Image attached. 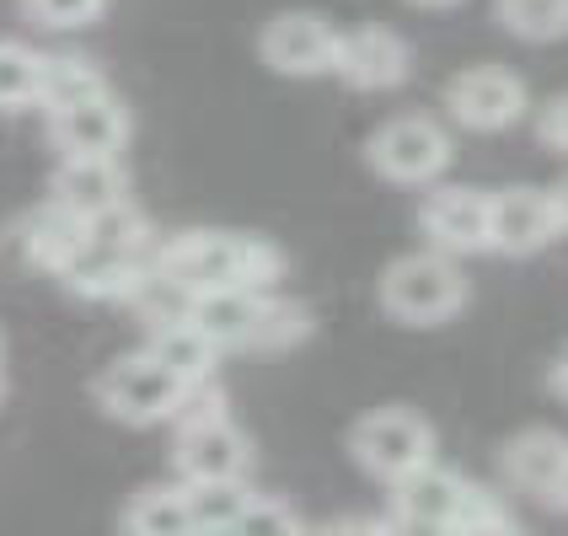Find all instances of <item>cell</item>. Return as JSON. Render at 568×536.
I'll use <instances>...</instances> for the list:
<instances>
[{
    "instance_id": "obj_1",
    "label": "cell",
    "mask_w": 568,
    "mask_h": 536,
    "mask_svg": "<svg viewBox=\"0 0 568 536\" xmlns=\"http://www.w3.org/2000/svg\"><path fill=\"white\" fill-rule=\"evenodd\" d=\"M151 269L172 280L183 295H215V290H274L284 274V253L268 236L242 231H178L156 242Z\"/></svg>"
},
{
    "instance_id": "obj_2",
    "label": "cell",
    "mask_w": 568,
    "mask_h": 536,
    "mask_svg": "<svg viewBox=\"0 0 568 536\" xmlns=\"http://www.w3.org/2000/svg\"><path fill=\"white\" fill-rule=\"evenodd\" d=\"M467 306V274L445 253H403L381 274V312L403 327H440Z\"/></svg>"
},
{
    "instance_id": "obj_3",
    "label": "cell",
    "mask_w": 568,
    "mask_h": 536,
    "mask_svg": "<svg viewBox=\"0 0 568 536\" xmlns=\"http://www.w3.org/2000/svg\"><path fill=\"white\" fill-rule=\"evenodd\" d=\"M392 509L408 515V520H424V526H440L450 536L505 515V505L494 494H483L477 483H467L462 473H450L440 462H429V467H418L413 477L392 483Z\"/></svg>"
},
{
    "instance_id": "obj_4",
    "label": "cell",
    "mask_w": 568,
    "mask_h": 536,
    "mask_svg": "<svg viewBox=\"0 0 568 536\" xmlns=\"http://www.w3.org/2000/svg\"><path fill=\"white\" fill-rule=\"evenodd\" d=\"M183 392H189V386L172 376V371H161L145 348L113 360L92 386L97 408L108 413V418H119V424H134V429H145V424H172Z\"/></svg>"
},
{
    "instance_id": "obj_5",
    "label": "cell",
    "mask_w": 568,
    "mask_h": 536,
    "mask_svg": "<svg viewBox=\"0 0 568 536\" xmlns=\"http://www.w3.org/2000/svg\"><path fill=\"white\" fill-rule=\"evenodd\" d=\"M348 451H354V462L371 477L403 483V477H413L418 467L435 462V429L413 408H376L354 424Z\"/></svg>"
},
{
    "instance_id": "obj_6",
    "label": "cell",
    "mask_w": 568,
    "mask_h": 536,
    "mask_svg": "<svg viewBox=\"0 0 568 536\" xmlns=\"http://www.w3.org/2000/svg\"><path fill=\"white\" fill-rule=\"evenodd\" d=\"M365 161L376 166L386 183L424 189V183H435L445 166H450V134L429 113H397V119H386L371 134Z\"/></svg>"
},
{
    "instance_id": "obj_7",
    "label": "cell",
    "mask_w": 568,
    "mask_h": 536,
    "mask_svg": "<svg viewBox=\"0 0 568 536\" xmlns=\"http://www.w3.org/2000/svg\"><path fill=\"white\" fill-rule=\"evenodd\" d=\"M445 108L450 119L473 134H499V129L520 124L531 97H526V81L505 70V64H473L462 75L445 81Z\"/></svg>"
},
{
    "instance_id": "obj_8",
    "label": "cell",
    "mask_w": 568,
    "mask_h": 536,
    "mask_svg": "<svg viewBox=\"0 0 568 536\" xmlns=\"http://www.w3.org/2000/svg\"><path fill=\"white\" fill-rule=\"evenodd\" d=\"M257 54L268 70L295 75V81H312V75H333L338 60V28L316 11H280L263 38H257Z\"/></svg>"
},
{
    "instance_id": "obj_9",
    "label": "cell",
    "mask_w": 568,
    "mask_h": 536,
    "mask_svg": "<svg viewBox=\"0 0 568 536\" xmlns=\"http://www.w3.org/2000/svg\"><path fill=\"white\" fill-rule=\"evenodd\" d=\"M488 189H467V183H445L418 204V225L429 236V253L445 257H473L488 253Z\"/></svg>"
},
{
    "instance_id": "obj_10",
    "label": "cell",
    "mask_w": 568,
    "mask_h": 536,
    "mask_svg": "<svg viewBox=\"0 0 568 536\" xmlns=\"http://www.w3.org/2000/svg\"><path fill=\"white\" fill-rule=\"evenodd\" d=\"M172 467H178L183 483H247V473H253V441L231 418L189 424V429H178Z\"/></svg>"
},
{
    "instance_id": "obj_11",
    "label": "cell",
    "mask_w": 568,
    "mask_h": 536,
    "mask_svg": "<svg viewBox=\"0 0 568 536\" xmlns=\"http://www.w3.org/2000/svg\"><path fill=\"white\" fill-rule=\"evenodd\" d=\"M413 70L408 43L392 28H354L338 32V60H333V75L354 87V92H392L403 87Z\"/></svg>"
},
{
    "instance_id": "obj_12",
    "label": "cell",
    "mask_w": 568,
    "mask_h": 536,
    "mask_svg": "<svg viewBox=\"0 0 568 536\" xmlns=\"http://www.w3.org/2000/svg\"><path fill=\"white\" fill-rule=\"evenodd\" d=\"M49 199L81 215V221H97L108 210L129 204V172L119 156H60L54 178H49Z\"/></svg>"
},
{
    "instance_id": "obj_13",
    "label": "cell",
    "mask_w": 568,
    "mask_h": 536,
    "mask_svg": "<svg viewBox=\"0 0 568 536\" xmlns=\"http://www.w3.org/2000/svg\"><path fill=\"white\" fill-rule=\"evenodd\" d=\"M558 236V215L552 199L541 189H505L488 199V247L509 257L541 253Z\"/></svg>"
},
{
    "instance_id": "obj_14",
    "label": "cell",
    "mask_w": 568,
    "mask_h": 536,
    "mask_svg": "<svg viewBox=\"0 0 568 536\" xmlns=\"http://www.w3.org/2000/svg\"><path fill=\"white\" fill-rule=\"evenodd\" d=\"M49 140L60 156H119L129 145V108L108 92L81 108L49 113Z\"/></svg>"
},
{
    "instance_id": "obj_15",
    "label": "cell",
    "mask_w": 568,
    "mask_h": 536,
    "mask_svg": "<svg viewBox=\"0 0 568 536\" xmlns=\"http://www.w3.org/2000/svg\"><path fill=\"white\" fill-rule=\"evenodd\" d=\"M145 269H151V253H129V247L87 236V247L64 263L60 284L81 301H129L134 284L145 280Z\"/></svg>"
},
{
    "instance_id": "obj_16",
    "label": "cell",
    "mask_w": 568,
    "mask_h": 536,
    "mask_svg": "<svg viewBox=\"0 0 568 536\" xmlns=\"http://www.w3.org/2000/svg\"><path fill=\"white\" fill-rule=\"evenodd\" d=\"M81 247H87V221L60 210L54 199H43L38 210H28V215L17 221V253H22V263L54 274V280H60L64 263L81 253Z\"/></svg>"
},
{
    "instance_id": "obj_17",
    "label": "cell",
    "mask_w": 568,
    "mask_h": 536,
    "mask_svg": "<svg viewBox=\"0 0 568 536\" xmlns=\"http://www.w3.org/2000/svg\"><path fill=\"white\" fill-rule=\"evenodd\" d=\"M564 473H568V441L552 435V429H526V435H515L505 445V477L520 494L552 499Z\"/></svg>"
},
{
    "instance_id": "obj_18",
    "label": "cell",
    "mask_w": 568,
    "mask_h": 536,
    "mask_svg": "<svg viewBox=\"0 0 568 536\" xmlns=\"http://www.w3.org/2000/svg\"><path fill=\"white\" fill-rule=\"evenodd\" d=\"M263 295L268 290H215V295H193L189 322L221 348H247L257 327V312H263Z\"/></svg>"
},
{
    "instance_id": "obj_19",
    "label": "cell",
    "mask_w": 568,
    "mask_h": 536,
    "mask_svg": "<svg viewBox=\"0 0 568 536\" xmlns=\"http://www.w3.org/2000/svg\"><path fill=\"white\" fill-rule=\"evenodd\" d=\"M108 92H113V87H108V75H102L87 54H43L32 108H43V113H64V108H81V102L108 97Z\"/></svg>"
},
{
    "instance_id": "obj_20",
    "label": "cell",
    "mask_w": 568,
    "mask_h": 536,
    "mask_svg": "<svg viewBox=\"0 0 568 536\" xmlns=\"http://www.w3.org/2000/svg\"><path fill=\"white\" fill-rule=\"evenodd\" d=\"M145 354L156 360L161 371L183 381V386H199V381H215V365H221V348L210 344L193 322H161L145 338Z\"/></svg>"
},
{
    "instance_id": "obj_21",
    "label": "cell",
    "mask_w": 568,
    "mask_h": 536,
    "mask_svg": "<svg viewBox=\"0 0 568 536\" xmlns=\"http://www.w3.org/2000/svg\"><path fill=\"white\" fill-rule=\"evenodd\" d=\"M124 536H199L183 488H140L124 505Z\"/></svg>"
},
{
    "instance_id": "obj_22",
    "label": "cell",
    "mask_w": 568,
    "mask_h": 536,
    "mask_svg": "<svg viewBox=\"0 0 568 536\" xmlns=\"http://www.w3.org/2000/svg\"><path fill=\"white\" fill-rule=\"evenodd\" d=\"M178 488H183V499L193 509L199 536H225L242 520V509L253 505V488L247 483H178Z\"/></svg>"
},
{
    "instance_id": "obj_23",
    "label": "cell",
    "mask_w": 568,
    "mask_h": 536,
    "mask_svg": "<svg viewBox=\"0 0 568 536\" xmlns=\"http://www.w3.org/2000/svg\"><path fill=\"white\" fill-rule=\"evenodd\" d=\"M494 17L526 43H552L568 32V0H494Z\"/></svg>"
},
{
    "instance_id": "obj_24",
    "label": "cell",
    "mask_w": 568,
    "mask_h": 536,
    "mask_svg": "<svg viewBox=\"0 0 568 536\" xmlns=\"http://www.w3.org/2000/svg\"><path fill=\"white\" fill-rule=\"evenodd\" d=\"M312 333V312L301 306V301H284V295H263V312H257V327L247 348H263V354H274V348H295L301 338Z\"/></svg>"
},
{
    "instance_id": "obj_25",
    "label": "cell",
    "mask_w": 568,
    "mask_h": 536,
    "mask_svg": "<svg viewBox=\"0 0 568 536\" xmlns=\"http://www.w3.org/2000/svg\"><path fill=\"white\" fill-rule=\"evenodd\" d=\"M38 64H43L38 49L17 43V38H0V113L32 108V97H38Z\"/></svg>"
},
{
    "instance_id": "obj_26",
    "label": "cell",
    "mask_w": 568,
    "mask_h": 536,
    "mask_svg": "<svg viewBox=\"0 0 568 536\" xmlns=\"http://www.w3.org/2000/svg\"><path fill=\"white\" fill-rule=\"evenodd\" d=\"M22 11H28L38 28H87V22H97L102 11H108V0H22Z\"/></svg>"
},
{
    "instance_id": "obj_27",
    "label": "cell",
    "mask_w": 568,
    "mask_h": 536,
    "mask_svg": "<svg viewBox=\"0 0 568 536\" xmlns=\"http://www.w3.org/2000/svg\"><path fill=\"white\" fill-rule=\"evenodd\" d=\"M295 509L284 505V499H263V494H253V505L242 509V520L231 526L225 536H295Z\"/></svg>"
},
{
    "instance_id": "obj_28",
    "label": "cell",
    "mask_w": 568,
    "mask_h": 536,
    "mask_svg": "<svg viewBox=\"0 0 568 536\" xmlns=\"http://www.w3.org/2000/svg\"><path fill=\"white\" fill-rule=\"evenodd\" d=\"M210 418H231V413H225V392L215 386V381H199V386L183 392V403H178V413H172V424L189 429V424H210Z\"/></svg>"
},
{
    "instance_id": "obj_29",
    "label": "cell",
    "mask_w": 568,
    "mask_h": 536,
    "mask_svg": "<svg viewBox=\"0 0 568 536\" xmlns=\"http://www.w3.org/2000/svg\"><path fill=\"white\" fill-rule=\"evenodd\" d=\"M537 134H541V145H552V151L568 156V92L547 97V108L537 113Z\"/></svg>"
},
{
    "instance_id": "obj_30",
    "label": "cell",
    "mask_w": 568,
    "mask_h": 536,
    "mask_svg": "<svg viewBox=\"0 0 568 536\" xmlns=\"http://www.w3.org/2000/svg\"><path fill=\"white\" fill-rule=\"evenodd\" d=\"M376 536H450L440 532V526H424V520H408V515H386V520H376Z\"/></svg>"
},
{
    "instance_id": "obj_31",
    "label": "cell",
    "mask_w": 568,
    "mask_h": 536,
    "mask_svg": "<svg viewBox=\"0 0 568 536\" xmlns=\"http://www.w3.org/2000/svg\"><path fill=\"white\" fill-rule=\"evenodd\" d=\"M462 536H520V526L509 515H499V520H483V526H473V532H462Z\"/></svg>"
},
{
    "instance_id": "obj_32",
    "label": "cell",
    "mask_w": 568,
    "mask_h": 536,
    "mask_svg": "<svg viewBox=\"0 0 568 536\" xmlns=\"http://www.w3.org/2000/svg\"><path fill=\"white\" fill-rule=\"evenodd\" d=\"M327 536H376V520H338V526H322Z\"/></svg>"
},
{
    "instance_id": "obj_33",
    "label": "cell",
    "mask_w": 568,
    "mask_h": 536,
    "mask_svg": "<svg viewBox=\"0 0 568 536\" xmlns=\"http://www.w3.org/2000/svg\"><path fill=\"white\" fill-rule=\"evenodd\" d=\"M547 386L558 392V397H568V348L552 360V371H547Z\"/></svg>"
},
{
    "instance_id": "obj_34",
    "label": "cell",
    "mask_w": 568,
    "mask_h": 536,
    "mask_svg": "<svg viewBox=\"0 0 568 536\" xmlns=\"http://www.w3.org/2000/svg\"><path fill=\"white\" fill-rule=\"evenodd\" d=\"M547 199H552V215H558V231H568V178H564V183H558L552 193H547Z\"/></svg>"
},
{
    "instance_id": "obj_35",
    "label": "cell",
    "mask_w": 568,
    "mask_h": 536,
    "mask_svg": "<svg viewBox=\"0 0 568 536\" xmlns=\"http://www.w3.org/2000/svg\"><path fill=\"white\" fill-rule=\"evenodd\" d=\"M408 6H424V11H445V6H462V0H408Z\"/></svg>"
},
{
    "instance_id": "obj_36",
    "label": "cell",
    "mask_w": 568,
    "mask_h": 536,
    "mask_svg": "<svg viewBox=\"0 0 568 536\" xmlns=\"http://www.w3.org/2000/svg\"><path fill=\"white\" fill-rule=\"evenodd\" d=\"M552 505H564V509H568V473H564V483H558V494H552Z\"/></svg>"
},
{
    "instance_id": "obj_37",
    "label": "cell",
    "mask_w": 568,
    "mask_h": 536,
    "mask_svg": "<svg viewBox=\"0 0 568 536\" xmlns=\"http://www.w3.org/2000/svg\"><path fill=\"white\" fill-rule=\"evenodd\" d=\"M295 536H327L322 526H295Z\"/></svg>"
},
{
    "instance_id": "obj_38",
    "label": "cell",
    "mask_w": 568,
    "mask_h": 536,
    "mask_svg": "<svg viewBox=\"0 0 568 536\" xmlns=\"http://www.w3.org/2000/svg\"><path fill=\"white\" fill-rule=\"evenodd\" d=\"M0 397H6V376H0Z\"/></svg>"
}]
</instances>
